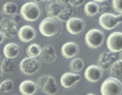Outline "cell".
Wrapping results in <instances>:
<instances>
[{
  "label": "cell",
  "mask_w": 122,
  "mask_h": 95,
  "mask_svg": "<svg viewBox=\"0 0 122 95\" xmlns=\"http://www.w3.org/2000/svg\"><path fill=\"white\" fill-rule=\"evenodd\" d=\"M39 57L44 62L50 64L56 60L57 55L54 47L51 45H48L43 48Z\"/></svg>",
  "instance_id": "cell-14"
},
{
  "label": "cell",
  "mask_w": 122,
  "mask_h": 95,
  "mask_svg": "<svg viewBox=\"0 0 122 95\" xmlns=\"http://www.w3.org/2000/svg\"><path fill=\"white\" fill-rule=\"evenodd\" d=\"M39 30L44 36H54L58 33L60 30L59 23L56 18L47 17L41 21Z\"/></svg>",
  "instance_id": "cell-2"
},
{
  "label": "cell",
  "mask_w": 122,
  "mask_h": 95,
  "mask_svg": "<svg viewBox=\"0 0 122 95\" xmlns=\"http://www.w3.org/2000/svg\"><path fill=\"white\" fill-rule=\"evenodd\" d=\"M20 14L26 21H34L40 17L41 10L36 2H27L21 7Z\"/></svg>",
  "instance_id": "cell-4"
},
{
  "label": "cell",
  "mask_w": 122,
  "mask_h": 95,
  "mask_svg": "<svg viewBox=\"0 0 122 95\" xmlns=\"http://www.w3.org/2000/svg\"><path fill=\"white\" fill-rule=\"evenodd\" d=\"M33 1H34L35 2H37V3H38V2H40L41 1H42L41 0H33Z\"/></svg>",
  "instance_id": "cell-38"
},
{
  "label": "cell",
  "mask_w": 122,
  "mask_h": 95,
  "mask_svg": "<svg viewBox=\"0 0 122 95\" xmlns=\"http://www.w3.org/2000/svg\"><path fill=\"white\" fill-rule=\"evenodd\" d=\"M100 90L102 95H120L122 94V83L119 78L108 77L102 82Z\"/></svg>",
  "instance_id": "cell-1"
},
{
  "label": "cell",
  "mask_w": 122,
  "mask_h": 95,
  "mask_svg": "<svg viewBox=\"0 0 122 95\" xmlns=\"http://www.w3.org/2000/svg\"><path fill=\"white\" fill-rule=\"evenodd\" d=\"M17 4L13 2H7L4 4L2 7V11L6 15H13L17 11Z\"/></svg>",
  "instance_id": "cell-26"
},
{
  "label": "cell",
  "mask_w": 122,
  "mask_h": 95,
  "mask_svg": "<svg viewBox=\"0 0 122 95\" xmlns=\"http://www.w3.org/2000/svg\"><path fill=\"white\" fill-rule=\"evenodd\" d=\"M119 57H120V59L122 60V51H121V52H120V53L119 54Z\"/></svg>",
  "instance_id": "cell-36"
},
{
  "label": "cell",
  "mask_w": 122,
  "mask_h": 95,
  "mask_svg": "<svg viewBox=\"0 0 122 95\" xmlns=\"http://www.w3.org/2000/svg\"><path fill=\"white\" fill-rule=\"evenodd\" d=\"M117 55L112 51L102 52L98 58V66L102 70L106 71L110 69L112 64L116 61Z\"/></svg>",
  "instance_id": "cell-8"
},
{
  "label": "cell",
  "mask_w": 122,
  "mask_h": 95,
  "mask_svg": "<svg viewBox=\"0 0 122 95\" xmlns=\"http://www.w3.org/2000/svg\"><path fill=\"white\" fill-rule=\"evenodd\" d=\"M15 65L11 59L5 58L1 61V70L5 74H11L14 71Z\"/></svg>",
  "instance_id": "cell-23"
},
{
  "label": "cell",
  "mask_w": 122,
  "mask_h": 95,
  "mask_svg": "<svg viewBox=\"0 0 122 95\" xmlns=\"http://www.w3.org/2000/svg\"><path fill=\"white\" fill-rule=\"evenodd\" d=\"M70 0H56L57 2H58L59 4L61 5H66L68 4Z\"/></svg>",
  "instance_id": "cell-32"
},
{
  "label": "cell",
  "mask_w": 122,
  "mask_h": 95,
  "mask_svg": "<svg viewBox=\"0 0 122 95\" xmlns=\"http://www.w3.org/2000/svg\"><path fill=\"white\" fill-rule=\"evenodd\" d=\"M1 61H2V58H1V55H0V63L1 62Z\"/></svg>",
  "instance_id": "cell-41"
},
{
  "label": "cell",
  "mask_w": 122,
  "mask_h": 95,
  "mask_svg": "<svg viewBox=\"0 0 122 95\" xmlns=\"http://www.w3.org/2000/svg\"><path fill=\"white\" fill-rule=\"evenodd\" d=\"M18 36L23 42H29L35 37V31L32 26L25 25L19 28L18 31Z\"/></svg>",
  "instance_id": "cell-15"
},
{
  "label": "cell",
  "mask_w": 122,
  "mask_h": 95,
  "mask_svg": "<svg viewBox=\"0 0 122 95\" xmlns=\"http://www.w3.org/2000/svg\"><path fill=\"white\" fill-rule=\"evenodd\" d=\"M104 34L102 31L97 28H92L86 33L85 40L88 47L95 49L102 45L104 40Z\"/></svg>",
  "instance_id": "cell-5"
},
{
  "label": "cell",
  "mask_w": 122,
  "mask_h": 95,
  "mask_svg": "<svg viewBox=\"0 0 122 95\" xmlns=\"http://www.w3.org/2000/svg\"><path fill=\"white\" fill-rule=\"evenodd\" d=\"M98 21L100 26L107 30L114 29L120 23L117 15L110 13L101 14Z\"/></svg>",
  "instance_id": "cell-10"
},
{
  "label": "cell",
  "mask_w": 122,
  "mask_h": 95,
  "mask_svg": "<svg viewBox=\"0 0 122 95\" xmlns=\"http://www.w3.org/2000/svg\"><path fill=\"white\" fill-rule=\"evenodd\" d=\"M37 86L35 82L30 80H26L19 85V90L23 95H32L36 91Z\"/></svg>",
  "instance_id": "cell-18"
},
{
  "label": "cell",
  "mask_w": 122,
  "mask_h": 95,
  "mask_svg": "<svg viewBox=\"0 0 122 95\" xmlns=\"http://www.w3.org/2000/svg\"><path fill=\"white\" fill-rule=\"evenodd\" d=\"M100 4L99 5V12L100 14H104V13H109L111 10L110 4L109 2L107 0L102 2H100Z\"/></svg>",
  "instance_id": "cell-28"
},
{
  "label": "cell",
  "mask_w": 122,
  "mask_h": 95,
  "mask_svg": "<svg viewBox=\"0 0 122 95\" xmlns=\"http://www.w3.org/2000/svg\"><path fill=\"white\" fill-rule=\"evenodd\" d=\"M106 1V0H94V1H95V2H102V1Z\"/></svg>",
  "instance_id": "cell-35"
},
{
  "label": "cell",
  "mask_w": 122,
  "mask_h": 95,
  "mask_svg": "<svg viewBox=\"0 0 122 95\" xmlns=\"http://www.w3.org/2000/svg\"><path fill=\"white\" fill-rule=\"evenodd\" d=\"M37 86L41 91L47 95H55L58 92V85L53 76H41L37 80Z\"/></svg>",
  "instance_id": "cell-3"
},
{
  "label": "cell",
  "mask_w": 122,
  "mask_h": 95,
  "mask_svg": "<svg viewBox=\"0 0 122 95\" xmlns=\"http://www.w3.org/2000/svg\"><path fill=\"white\" fill-rule=\"evenodd\" d=\"M112 7L116 13H122V0H112Z\"/></svg>",
  "instance_id": "cell-29"
},
{
  "label": "cell",
  "mask_w": 122,
  "mask_h": 95,
  "mask_svg": "<svg viewBox=\"0 0 122 95\" xmlns=\"http://www.w3.org/2000/svg\"><path fill=\"white\" fill-rule=\"evenodd\" d=\"M81 79L79 74L73 72H66L63 74L60 78V83L63 87L66 89L71 88L78 83Z\"/></svg>",
  "instance_id": "cell-13"
},
{
  "label": "cell",
  "mask_w": 122,
  "mask_h": 95,
  "mask_svg": "<svg viewBox=\"0 0 122 95\" xmlns=\"http://www.w3.org/2000/svg\"><path fill=\"white\" fill-rule=\"evenodd\" d=\"M4 37L3 34H2V32L0 31V44L2 43L4 41Z\"/></svg>",
  "instance_id": "cell-34"
},
{
  "label": "cell",
  "mask_w": 122,
  "mask_h": 95,
  "mask_svg": "<svg viewBox=\"0 0 122 95\" xmlns=\"http://www.w3.org/2000/svg\"><path fill=\"white\" fill-rule=\"evenodd\" d=\"M1 76H2V71H1V68H0V78H1Z\"/></svg>",
  "instance_id": "cell-39"
},
{
  "label": "cell",
  "mask_w": 122,
  "mask_h": 95,
  "mask_svg": "<svg viewBox=\"0 0 122 95\" xmlns=\"http://www.w3.org/2000/svg\"><path fill=\"white\" fill-rule=\"evenodd\" d=\"M88 95H95V94H94V93H89V94H88Z\"/></svg>",
  "instance_id": "cell-42"
},
{
  "label": "cell",
  "mask_w": 122,
  "mask_h": 95,
  "mask_svg": "<svg viewBox=\"0 0 122 95\" xmlns=\"http://www.w3.org/2000/svg\"><path fill=\"white\" fill-rule=\"evenodd\" d=\"M73 7L70 5H63L60 13L57 17L56 19L61 22H66L68 20L71 18L74 15Z\"/></svg>",
  "instance_id": "cell-19"
},
{
  "label": "cell",
  "mask_w": 122,
  "mask_h": 95,
  "mask_svg": "<svg viewBox=\"0 0 122 95\" xmlns=\"http://www.w3.org/2000/svg\"><path fill=\"white\" fill-rule=\"evenodd\" d=\"M117 16L119 23H122V13H119V14H118V15H117Z\"/></svg>",
  "instance_id": "cell-33"
},
{
  "label": "cell",
  "mask_w": 122,
  "mask_h": 95,
  "mask_svg": "<svg viewBox=\"0 0 122 95\" xmlns=\"http://www.w3.org/2000/svg\"><path fill=\"white\" fill-rule=\"evenodd\" d=\"M42 1H44V2H46V1H52V0H41Z\"/></svg>",
  "instance_id": "cell-40"
},
{
  "label": "cell",
  "mask_w": 122,
  "mask_h": 95,
  "mask_svg": "<svg viewBox=\"0 0 122 95\" xmlns=\"http://www.w3.org/2000/svg\"><path fill=\"white\" fill-rule=\"evenodd\" d=\"M66 28L71 34H78L83 31L85 27L84 21L78 17H72L66 21Z\"/></svg>",
  "instance_id": "cell-11"
},
{
  "label": "cell",
  "mask_w": 122,
  "mask_h": 95,
  "mask_svg": "<svg viewBox=\"0 0 122 95\" xmlns=\"http://www.w3.org/2000/svg\"><path fill=\"white\" fill-rule=\"evenodd\" d=\"M85 64L81 58H75L69 63V68L70 70L74 72H79L84 68Z\"/></svg>",
  "instance_id": "cell-25"
},
{
  "label": "cell",
  "mask_w": 122,
  "mask_h": 95,
  "mask_svg": "<svg viewBox=\"0 0 122 95\" xmlns=\"http://www.w3.org/2000/svg\"><path fill=\"white\" fill-rule=\"evenodd\" d=\"M14 89V83L10 79H6L0 83V94L11 91Z\"/></svg>",
  "instance_id": "cell-27"
},
{
  "label": "cell",
  "mask_w": 122,
  "mask_h": 95,
  "mask_svg": "<svg viewBox=\"0 0 122 95\" xmlns=\"http://www.w3.org/2000/svg\"><path fill=\"white\" fill-rule=\"evenodd\" d=\"M2 14L0 13V23H1V21H2Z\"/></svg>",
  "instance_id": "cell-37"
},
{
  "label": "cell",
  "mask_w": 122,
  "mask_h": 95,
  "mask_svg": "<svg viewBox=\"0 0 122 95\" xmlns=\"http://www.w3.org/2000/svg\"><path fill=\"white\" fill-rule=\"evenodd\" d=\"M41 63L35 58L26 57L20 63V69L21 72L26 75H32L39 71Z\"/></svg>",
  "instance_id": "cell-6"
},
{
  "label": "cell",
  "mask_w": 122,
  "mask_h": 95,
  "mask_svg": "<svg viewBox=\"0 0 122 95\" xmlns=\"http://www.w3.org/2000/svg\"><path fill=\"white\" fill-rule=\"evenodd\" d=\"M0 27L4 37L7 39H12L17 33V24L10 19H2L0 23Z\"/></svg>",
  "instance_id": "cell-7"
},
{
  "label": "cell",
  "mask_w": 122,
  "mask_h": 95,
  "mask_svg": "<svg viewBox=\"0 0 122 95\" xmlns=\"http://www.w3.org/2000/svg\"><path fill=\"white\" fill-rule=\"evenodd\" d=\"M85 1V0H70L69 4L72 6L73 7H77L83 4Z\"/></svg>",
  "instance_id": "cell-30"
},
{
  "label": "cell",
  "mask_w": 122,
  "mask_h": 95,
  "mask_svg": "<svg viewBox=\"0 0 122 95\" xmlns=\"http://www.w3.org/2000/svg\"><path fill=\"white\" fill-rule=\"evenodd\" d=\"M63 5L60 4L57 1L51 2L45 5V10L48 17L57 18L61 10Z\"/></svg>",
  "instance_id": "cell-20"
},
{
  "label": "cell",
  "mask_w": 122,
  "mask_h": 95,
  "mask_svg": "<svg viewBox=\"0 0 122 95\" xmlns=\"http://www.w3.org/2000/svg\"><path fill=\"white\" fill-rule=\"evenodd\" d=\"M42 48L38 44L32 43L27 46L26 50V53L29 57L36 58L39 57L41 53Z\"/></svg>",
  "instance_id": "cell-24"
},
{
  "label": "cell",
  "mask_w": 122,
  "mask_h": 95,
  "mask_svg": "<svg viewBox=\"0 0 122 95\" xmlns=\"http://www.w3.org/2000/svg\"><path fill=\"white\" fill-rule=\"evenodd\" d=\"M107 46L110 51L115 53L122 51V32L111 33L107 39Z\"/></svg>",
  "instance_id": "cell-9"
},
{
  "label": "cell",
  "mask_w": 122,
  "mask_h": 95,
  "mask_svg": "<svg viewBox=\"0 0 122 95\" xmlns=\"http://www.w3.org/2000/svg\"><path fill=\"white\" fill-rule=\"evenodd\" d=\"M79 46L74 42H68L61 47V53L66 58H72L77 54Z\"/></svg>",
  "instance_id": "cell-16"
},
{
  "label": "cell",
  "mask_w": 122,
  "mask_h": 95,
  "mask_svg": "<svg viewBox=\"0 0 122 95\" xmlns=\"http://www.w3.org/2000/svg\"><path fill=\"white\" fill-rule=\"evenodd\" d=\"M110 74L112 77L122 78V60H116L110 68Z\"/></svg>",
  "instance_id": "cell-21"
},
{
  "label": "cell",
  "mask_w": 122,
  "mask_h": 95,
  "mask_svg": "<svg viewBox=\"0 0 122 95\" xmlns=\"http://www.w3.org/2000/svg\"><path fill=\"white\" fill-rule=\"evenodd\" d=\"M3 53L5 58L11 59H14L20 54V48L19 45L15 43H8L4 47Z\"/></svg>",
  "instance_id": "cell-17"
},
{
  "label": "cell",
  "mask_w": 122,
  "mask_h": 95,
  "mask_svg": "<svg viewBox=\"0 0 122 95\" xmlns=\"http://www.w3.org/2000/svg\"><path fill=\"white\" fill-rule=\"evenodd\" d=\"M84 12L88 16H94L99 12V4L95 1L87 2L85 5Z\"/></svg>",
  "instance_id": "cell-22"
},
{
  "label": "cell",
  "mask_w": 122,
  "mask_h": 95,
  "mask_svg": "<svg viewBox=\"0 0 122 95\" xmlns=\"http://www.w3.org/2000/svg\"><path fill=\"white\" fill-rule=\"evenodd\" d=\"M102 70L96 65H91L86 68L84 72L86 79L91 83L98 81L102 77Z\"/></svg>",
  "instance_id": "cell-12"
},
{
  "label": "cell",
  "mask_w": 122,
  "mask_h": 95,
  "mask_svg": "<svg viewBox=\"0 0 122 95\" xmlns=\"http://www.w3.org/2000/svg\"><path fill=\"white\" fill-rule=\"evenodd\" d=\"M20 19H21V16H20V14L15 13L14 14L12 15L11 20H13V21H14V22L16 23L19 22V21H20Z\"/></svg>",
  "instance_id": "cell-31"
}]
</instances>
